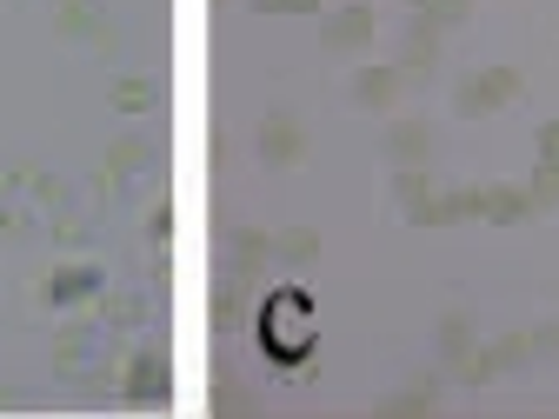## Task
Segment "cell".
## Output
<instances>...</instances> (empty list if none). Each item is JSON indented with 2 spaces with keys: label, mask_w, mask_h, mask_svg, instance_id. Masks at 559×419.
I'll return each mask as SVG.
<instances>
[{
  "label": "cell",
  "mask_w": 559,
  "mask_h": 419,
  "mask_svg": "<svg viewBox=\"0 0 559 419\" xmlns=\"http://www.w3.org/2000/svg\"><path fill=\"white\" fill-rule=\"evenodd\" d=\"M486 214H493V220H520L526 200H520V193H493V200H486Z\"/></svg>",
  "instance_id": "cell-7"
},
{
  "label": "cell",
  "mask_w": 559,
  "mask_h": 419,
  "mask_svg": "<svg viewBox=\"0 0 559 419\" xmlns=\"http://www.w3.org/2000/svg\"><path fill=\"white\" fill-rule=\"evenodd\" d=\"M533 193H539V200H559V160H546V173H539Z\"/></svg>",
  "instance_id": "cell-8"
},
{
  "label": "cell",
  "mask_w": 559,
  "mask_h": 419,
  "mask_svg": "<svg viewBox=\"0 0 559 419\" xmlns=\"http://www.w3.org/2000/svg\"><path fill=\"white\" fill-rule=\"evenodd\" d=\"M433 14H440V21H460V14H466V0H433Z\"/></svg>",
  "instance_id": "cell-9"
},
{
  "label": "cell",
  "mask_w": 559,
  "mask_h": 419,
  "mask_svg": "<svg viewBox=\"0 0 559 419\" xmlns=\"http://www.w3.org/2000/svg\"><path fill=\"white\" fill-rule=\"evenodd\" d=\"M513 87H520V74L493 67V74H479V81L460 94V113H486V107H500V100H513Z\"/></svg>",
  "instance_id": "cell-1"
},
{
  "label": "cell",
  "mask_w": 559,
  "mask_h": 419,
  "mask_svg": "<svg viewBox=\"0 0 559 419\" xmlns=\"http://www.w3.org/2000/svg\"><path fill=\"white\" fill-rule=\"evenodd\" d=\"M427 140H433L427 127L406 120V127H393V154H400V160H419V154H427Z\"/></svg>",
  "instance_id": "cell-5"
},
{
  "label": "cell",
  "mask_w": 559,
  "mask_h": 419,
  "mask_svg": "<svg viewBox=\"0 0 559 419\" xmlns=\"http://www.w3.org/2000/svg\"><path fill=\"white\" fill-rule=\"evenodd\" d=\"M294 154H300V127L287 113H273L266 120V160H294Z\"/></svg>",
  "instance_id": "cell-3"
},
{
  "label": "cell",
  "mask_w": 559,
  "mask_h": 419,
  "mask_svg": "<svg viewBox=\"0 0 559 419\" xmlns=\"http://www.w3.org/2000/svg\"><path fill=\"white\" fill-rule=\"evenodd\" d=\"M373 34V14L367 8H346L340 21H326V47H360Z\"/></svg>",
  "instance_id": "cell-2"
},
{
  "label": "cell",
  "mask_w": 559,
  "mask_h": 419,
  "mask_svg": "<svg viewBox=\"0 0 559 419\" xmlns=\"http://www.w3.org/2000/svg\"><path fill=\"white\" fill-rule=\"evenodd\" d=\"M539 147H546V160H559V127H546V133H539Z\"/></svg>",
  "instance_id": "cell-10"
},
{
  "label": "cell",
  "mask_w": 559,
  "mask_h": 419,
  "mask_svg": "<svg viewBox=\"0 0 559 419\" xmlns=\"http://www.w3.org/2000/svg\"><path fill=\"white\" fill-rule=\"evenodd\" d=\"M354 94H360L367 107H386V100H393V74H386V67H367V74L354 81Z\"/></svg>",
  "instance_id": "cell-4"
},
{
  "label": "cell",
  "mask_w": 559,
  "mask_h": 419,
  "mask_svg": "<svg viewBox=\"0 0 559 419\" xmlns=\"http://www.w3.org/2000/svg\"><path fill=\"white\" fill-rule=\"evenodd\" d=\"M440 346H447V354H453V360H460V354H466V346H473V333H466V320H460V313L447 320V333H440Z\"/></svg>",
  "instance_id": "cell-6"
}]
</instances>
